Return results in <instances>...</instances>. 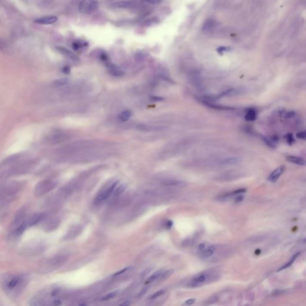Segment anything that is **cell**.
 I'll list each match as a JSON object with an SVG mask.
<instances>
[{
    "mask_svg": "<svg viewBox=\"0 0 306 306\" xmlns=\"http://www.w3.org/2000/svg\"><path fill=\"white\" fill-rule=\"evenodd\" d=\"M214 273L212 272H205L199 273L194 276L189 282V286L191 288H197L203 285L207 282L210 281L214 277Z\"/></svg>",
    "mask_w": 306,
    "mask_h": 306,
    "instance_id": "obj_3",
    "label": "cell"
},
{
    "mask_svg": "<svg viewBox=\"0 0 306 306\" xmlns=\"http://www.w3.org/2000/svg\"><path fill=\"white\" fill-rule=\"evenodd\" d=\"M46 245L41 241H33L29 243L24 249V252L29 255H39L46 249Z\"/></svg>",
    "mask_w": 306,
    "mask_h": 306,
    "instance_id": "obj_6",
    "label": "cell"
},
{
    "mask_svg": "<svg viewBox=\"0 0 306 306\" xmlns=\"http://www.w3.org/2000/svg\"><path fill=\"white\" fill-rule=\"evenodd\" d=\"M157 18H156V19H149L146 23H145V26H150L151 25V24H154L155 23H156V20H157L158 19H156Z\"/></svg>",
    "mask_w": 306,
    "mask_h": 306,
    "instance_id": "obj_41",
    "label": "cell"
},
{
    "mask_svg": "<svg viewBox=\"0 0 306 306\" xmlns=\"http://www.w3.org/2000/svg\"><path fill=\"white\" fill-rule=\"evenodd\" d=\"M45 217V215L42 213H37L34 214L33 215L29 216V217L27 218L26 220V223L27 226L28 227H31L32 226L35 225V224L38 223L42 221Z\"/></svg>",
    "mask_w": 306,
    "mask_h": 306,
    "instance_id": "obj_9",
    "label": "cell"
},
{
    "mask_svg": "<svg viewBox=\"0 0 306 306\" xmlns=\"http://www.w3.org/2000/svg\"><path fill=\"white\" fill-rule=\"evenodd\" d=\"M129 268H130V267H126V268H124V269H123V270H120V271H119V272H117V273H115L113 276H118V275L122 274H123V273H125L126 271H127Z\"/></svg>",
    "mask_w": 306,
    "mask_h": 306,
    "instance_id": "obj_42",
    "label": "cell"
},
{
    "mask_svg": "<svg viewBox=\"0 0 306 306\" xmlns=\"http://www.w3.org/2000/svg\"><path fill=\"white\" fill-rule=\"evenodd\" d=\"M118 182H117V181L114 182L105 192H104L103 193H102V194H100L99 196H98L96 197V199H95V202H102V201H103V200H104L108 198L109 196L111 194V193L115 190V188H116L117 185H118Z\"/></svg>",
    "mask_w": 306,
    "mask_h": 306,
    "instance_id": "obj_11",
    "label": "cell"
},
{
    "mask_svg": "<svg viewBox=\"0 0 306 306\" xmlns=\"http://www.w3.org/2000/svg\"><path fill=\"white\" fill-rule=\"evenodd\" d=\"M244 199V197L243 196H237L235 199V202L236 203H239V202H240L242 201H243V200Z\"/></svg>",
    "mask_w": 306,
    "mask_h": 306,
    "instance_id": "obj_45",
    "label": "cell"
},
{
    "mask_svg": "<svg viewBox=\"0 0 306 306\" xmlns=\"http://www.w3.org/2000/svg\"><path fill=\"white\" fill-rule=\"evenodd\" d=\"M246 190H247L246 188H240L239 190L234 191L233 192H232L231 194H228L227 196H228L230 195H236V194H241V193H244L246 192Z\"/></svg>",
    "mask_w": 306,
    "mask_h": 306,
    "instance_id": "obj_34",
    "label": "cell"
},
{
    "mask_svg": "<svg viewBox=\"0 0 306 306\" xmlns=\"http://www.w3.org/2000/svg\"><path fill=\"white\" fill-rule=\"evenodd\" d=\"M151 100L154 101H161V100H164V98H162V97H152L151 98Z\"/></svg>",
    "mask_w": 306,
    "mask_h": 306,
    "instance_id": "obj_47",
    "label": "cell"
},
{
    "mask_svg": "<svg viewBox=\"0 0 306 306\" xmlns=\"http://www.w3.org/2000/svg\"><path fill=\"white\" fill-rule=\"evenodd\" d=\"M175 271L174 270H166L165 272L162 273V275L160 276V278L162 280H165L167 278H169L170 276H171L174 274Z\"/></svg>",
    "mask_w": 306,
    "mask_h": 306,
    "instance_id": "obj_28",
    "label": "cell"
},
{
    "mask_svg": "<svg viewBox=\"0 0 306 306\" xmlns=\"http://www.w3.org/2000/svg\"><path fill=\"white\" fill-rule=\"evenodd\" d=\"M238 93H239V91L236 89H228L225 90V91H223L222 93H221L218 97L221 98V97H224V96H232V95H234Z\"/></svg>",
    "mask_w": 306,
    "mask_h": 306,
    "instance_id": "obj_24",
    "label": "cell"
},
{
    "mask_svg": "<svg viewBox=\"0 0 306 306\" xmlns=\"http://www.w3.org/2000/svg\"><path fill=\"white\" fill-rule=\"evenodd\" d=\"M162 272L161 270H159V271H157L156 273H154L153 275H151L149 278L145 282V284H149V283H150L156 281L157 279V278L160 277V276L162 275Z\"/></svg>",
    "mask_w": 306,
    "mask_h": 306,
    "instance_id": "obj_26",
    "label": "cell"
},
{
    "mask_svg": "<svg viewBox=\"0 0 306 306\" xmlns=\"http://www.w3.org/2000/svg\"><path fill=\"white\" fill-rule=\"evenodd\" d=\"M58 19L56 16L43 17L34 20V23L39 25H50L55 23Z\"/></svg>",
    "mask_w": 306,
    "mask_h": 306,
    "instance_id": "obj_12",
    "label": "cell"
},
{
    "mask_svg": "<svg viewBox=\"0 0 306 306\" xmlns=\"http://www.w3.org/2000/svg\"><path fill=\"white\" fill-rule=\"evenodd\" d=\"M260 252H261V251L259 249H257L256 251H255V253L256 255H259L260 254Z\"/></svg>",
    "mask_w": 306,
    "mask_h": 306,
    "instance_id": "obj_51",
    "label": "cell"
},
{
    "mask_svg": "<svg viewBox=\"0 0 306 306\" xmlns=\"http://www.w3.org/2000/svg\"><path fill=\"white\" fill-rule=\"evenodd\" d=\"M106 64L107 65L108 71H109V73L113 75V76L120 77V76H122L123 75H124V72L120 68H119L118 67L116 66L115 65L112 64L111 63H109L108 62Z\"/></svg>",
    "mask_w": 306,
    "mask_h": 306,
    "instance_id": "obj_14",
    "label": "cell"
},
{
    "mask_svg": "<svg viewBox=\"0 0 306 306\" xmlns=\"http://www.w3.org/2000/svg\"><path fill=\"white\" fill-rule=\"evenodd\" d=\"M162 184L166 186H183L185 185V182L177 180H166L163 181Z\"/></svg>",
    "mask_w": 306,
    "mask_h": 306,
    "instance_id": "obj_23",
    "label": "cell"
},
{
    "mask_svg": "<svg viewBox=\"0 0 306 306\" xmlns=\"http://www.w3.org/2000/svg\"><path fill=\"white\" fill-rule=\"evenodd\" d=\"M64 257L63 256H57V257H54L52 258H50L49 259L47 260L46 261H44L42 263V266L40 265V270L42 269V271H49L50 269L53 268V267H56L57 265L60 264L61 263L63 262L64 260Z\"/></svg>",
    "mask_w": 306,
    "mask_h": 306,
    "instance_id": "obj_7",
    "label": "cell"
},
{
    "mask_svg": "<svg viewBox=\"0 0 306 306\" xmlns=\"http://www.w3.org/2000/svg\"><path fill=\"white\" fill-rule=\"evenodd\" d=\"M55 187L53 181L50 180H43L38 182L34 188V194L37 197H42L46 194Z\"/></svg>",
    "mask_w": 306,
    "mask_h": 306,
    "instance_id": "obj_5",
    "label": "cell"
},
{
    "mask_svg": "<svg viewBox=\"0 0 306 306\" xmlns=\"http://www.w3.org/2000/svg\"><path fill=\"white\" fill-rule=\"evenodd\" d=\"M142 1L151 4H157L161 2V0H142Z\"/></svg>",
    "mask_w": 306,
    "mask_h": 306,
    "instance_id": "obj_40",
    "label": "cell"
},
{
    "mask_svg": "<svg viewBox=\"0 0 306 306\" xmlns=\"http://www.w3.org/2000/svg\"><path fill=\"white\" fill-rule=\"evenodd\" d=\"M206 247V243H202L200 244L199 245V247H198L199 251H202V250L204 249Z\"/></svg>",
    "mask_w": 306,
    "mask_h": 306,
    "instance_id": "obj_46",
    "label": "cell"
},
{
    "mask_svg": "<svg viewBox=\"0 0 306 306\" xmlns=\"http://www.w3.org/2000/svg\"><path fill=\"white\" fill-rule=\"evenodd\" d=\"M299 254H300V252H297V253L295 254L292 256V257L290 258V261H289L288 263H285V264L283 265V266H282L281 268H279L277 270V272H280V271H282V270H285V269H286V268H288L289 267H290L291 265L293 264V263L295 261V260L297 259V257L299 255Z\"/></svg>",
    "mask_w": 306,
    "mask_h": 306,
    "instance_id": "obj_22",
    "label": "cell"
},
{
    "mask_svg": "<svg viewBox=\"0 0 306 306\" xmlns=\"http://www.w3.org/2000/svg\"><path fill=\"white\" fill-rule=\"evenodd\" d=\"M131 304V303L129 301H125L123 303H122L120 306H129Z\"/></svg>",
    "mask_w": 306,
    "mask_h": 306,
    "instance_id": "obj_49",
    "label": "cell"
},
{
    "mask_svg": "<svg viewBox=\"0 0 306 306\" xmlns=\"http://www.w3.org/2000/svg\"><path fill=\"white\" fill-rule=\"evenodd\" d=\"M172 225H173V222H172V221H171V220H169V221H167L166 223V227L167 228H168V229H170V228L172 227Z\"/></svg>",
    "mask_w": 306,
    "mask_h": 306,
    "instance_id": "obj_44",
    "label": "cell"
},
{
    "mask_svg": "<svg viewBox=\"0 0 306 306\" xmlns=\"http://www.w3.org/2000/svg\"><path fill=\"white\" fill-rule=\"evenodd\" d=\"M27 218L26 209L25 207L20 209L15 216L10 226V236L11 237H16L21 235L28 228Z\"/></svg>",
    "mask_w": 306,
    "mask_h": 306,
    "instance_id": "obj_2",
    "label": "cell"
},
{
    "mask_svg": "<svg viewBox=\"0 0 306 306\" xmlns=\"http://www.w3.org/2000/svg\"><path fill=\"white\" fill-rule=\"evenodd\" d=\"M188 80L191 84L198 90L203 89V83L200 75L197 72H192L189 74Z\"/></svg>",
    "mask_w": 306,
    "mask_h": 306,
    "instance_id": "obj_8",
    "label": "cell"
},
{
    "mask_svg": "<svg viewBox=\"0 0 306 306\" xmlns=\"http://www.w3.org/2000/svg\"><path fill=\"white\" fill-rule=\"evenodd\" d=\"M69 82V80L67 78H61L55 80L53 83V84L56 87H62L68 84Z\"/></svg>",
    "mask_w": 306,
    "mask_h": 306,
    "instance_id": "obj_25",
    "label": "cell"
},
{
    "mask_svg": "<svg viewBox=\"0 0 306 306\" xmlns=\"http://www.w3.org/2000/svg\"><path fill=\"white\" fill-rule=\"evenodd\" d=\"M285 138H286V141H287L288 144L290 145H292L293 142H294V137H293L292 134H291V133H288V134L285 136Z\"/></svg>",
    "mask_w": 306,
    "mask_h": 306,
    "instance_id": "obj_32",
    "label": "cell"
},
{
    "mask_svg": "<svg viewBox=\"0 0 306 306\" xmlns=\"http://www.w3.org/2000/svg\"><path fill=\"white\" fill-rule=\"evenodd\" d=\"M132 113L130 110H125L124 111L120 113L118 116V118L122 122H127L128 121L131 117H132Z\"/></svg>",
    "mask_w": 306,
    "mask_h": 306,
    "instance_id": "obj_20",
    "label": "cell"
},
{
    "mask_svg": "<svg viewBox=\"0 0 306 306\" xmlns=\"http://www.w3.org/2000/svg\"><path fill=\"white\" fill-rule=\"evenodd\" d=\"M152 270H153V268H150V267L147 268L146 270H145L142 273H141V277H145L147 274H149L152 271Z\"/></svg>",
    "mask_w": 306,
    "mask_h": 306,
    "instance_id": "obj_38",
    "label": "cell"
},
{
    "mask_svg": "<svg viewBox=\"0 0 306 306\" xmlns=\"http://www.w3.org/2000/svg\"><path fill=\"white\" fill-rule=\"evenodd\" d=\"M163 293H164V291H163V290H159V291L157 292L156 293H155L154 294H153V295L151 296V299H153L158 298V297L161 296V295H162Z\"/></svg>",
    "mask_w": 306,
    "mask_h": 306,
    "instance_id": "obj_37",
    "label": "cell"
},
{
    "mask_svg": "<svg viewBox=\"0 0 306 306\" xmlns=\"http://www.w3.org/2000/svg\"><path fill=\"white\" fill-rule=\"evenodd\" d=\"M117 292L115 291V292H113L111 293H109L107 295H105V296L102 297V298L100 299L101 301H107V300H109L111 299H113V298H114L117 295Z\"/></svg>",
    "mask_w": 306,
    "mask_h": 306,
    "instance_id": "obj_30",
    "label": "cell"
},
{
    "mask_svg": "<svg viewBox=\"0 0 306 306\" xmlns=\"http://www.w3.org/2000/svg\"><path fill=\"white\" fill-rule=\"evenodd\" d=\"M232 47H227V46H221L218 47L216 49V51L220 54V55H223L224 51H230L232 50Z\"/></svg>",
    "mask_w": 306,
    "mask_h": 306,
    "instance_id": "obj_31",
    "label": "cell"
},
{
    "mask_svg": "<svg viewBox=\"0 0 306 306\" xmlns=\"http://www.w3.org/2000/svg\"><path fill=\"white\" fill-rule=\"evenodd\" d=\"M89 45L87 42H83L82 40H77L73 43V49L75 51H78L84 47H87Z\"/></svg>",
    "mask_w": 306,
    "mask_h": 306,
    "instance_id": "obj_19",
    "label": "cell"
},
{
    "mask_svg": "<svg viewBox=\"0 0 306 306\" xmlns=\"http://www.w3.org/2000/svg\"><path fill=\"white\" fill-rule=\"evenodd\" d=\"M215 22L213 20H208L205 23L203 26V30L207 31L211 30L215 26Z\"/></svg>",
    "mask_w": 306,
    "mask_h": 306,
    "instance_id": "obj_27",
    "label": "cell"
},
{
    "mask_svg": "<svg viewBox=\"0 0 306 306\" xmlns=\"http://www.w3.org/2000/svg\"><path fill=\"white\" fill-rule=\"evenodd\" d=\"M263 140L266 144V145H268V147H270L271 148H274V144L272 142V141L270 140H268L267 138H266L265 136H263Z\"/></svg>",
    "mask_w": 306,
    "mask_h": 306,
    "instance_id": "obj_33",
    "label": "cell"
},
{
    "mask_svg": "<svg viewBox=\"0 0 306 306\" xmlns=\"http://www.w3.org/2000/svg\"><path fill=\"white\" fill-rule=\"evenodd\" d=\"M295 115V113L294 111H288V112L285 113V117L290 118H292V117H294Z\"/></svg>",
    "mask_w": 306,
    "mask_h": 306,
    "instance_id": "obj_39",
    "label": "cell"
},
{
    "mask_svg": "<svg viewBox=\"0 0 306 306\" xmlns=\"http://www.w3.org/2000/svg\"><path fill=\"white\" fill-rule=\"evenodd\" d=\"M126 186L125 185H121L118 186L115 190H114L113 191L114 194L116 196H117L120 195V194H122L126 190Z\"/></svg>",
    "mask_w": 306,
    "mask_h": 306,
    "instance_id": "obj_29",
    "label": "cell"
},
{
    "mask_svg": "<svg viewBox=\"0 0 306 306\" xmlns=\"http://www.w3.org/2000/svg\"><path fill=\"white\" fill-rule=\"evenodd\" d=\"M285 166H279L278 168L275 169L273 172L270 174V175L269 176V177L268 178V180L272 182H276L279 179V178L283 174V173L285 172Z\"/></svg>",
    "mask_w": 306,
    "mask_h": 306,
    "instance_id": "obj_13",
    "label": "cell"
},
{
    "mask_svg": "<svg viewBox=\"0 0 306 306\" xmlns=\"http://www.w3.org/2000/svg\"><path fill=\"white\" fill-rule=\"evenodd\" d=\"M215 249L216 248L214 245H211L206 247L204 249L200 251V256L203 258H207L208 257H210L214 254Z\"/></svg>",
    "mask_w": 306,
    "mask_h": 306,
    "instance_id": "obj_15",
    "label": "cell"
},
{
    "mask_svg": "<svg viewBox=\"0 0 306 306\" xmlns=\"http://www.w3.org/2000/svg\"><path fill=\"white\" fill-rule=\"evenodd\" d=\"M286 160L289 162L298 165L304 166L306 165L305 160L301 157L288 156L286 157Z\"/></svg>",
    "mask_w": 306,
    "mask_h": 306,
    "instance_id": "obj_16",
    "label": "cell"
},
{
    "mask_svg": "<svg viewBox=\"0 0 306 306\" xmlns=\"http://www.w3.org/2000/svg\"><path fill=\"white\" fill-rule=\"evenodd\" d=\"M29 283V277L26 274H8L2 281V286L9 297H20L25 291Z\"/></svg>",
    "mask_w": 306,
    "mask_h": 306,
    "instance_id": "obj_1",
    "label": "cell"
},
{
    "mask_svg": "<svg viewBox=\"0 0 306 306\" xmlns=\"http://www.w3.org/2000/svg\"><path fill=\"white\" fill-rule=\"evenodd\" d=\"M256 118V113L255 109H249L245 116V120L248 122H254Z\"/></svg>",
    "mask_w": 306,
    "mask_h": 306,
    "instance_id": "obj_21",
    "label": "cell"
},
{
    "mask_svg": "<svg viewBox=\"0 0 306 306\" xmlns=\"http://www.w3.org/2000/svg\"><path fill=\"white\" fill-rule=\"evenodd\" d=\"M96 0H82L78 6V10L83 15H91L98 8Z\"/></svg>",
    "mask_w": 306,
    "mask_h": 306,
    "instance_id": "obj_4",
    "label": "cell"
},
{
    "mask_svg": "<svg viewBox=\"0 0 306 306\" xmlns=\"http://www.w3.org/2000/svg\"><path fill=\"white\" fill-rule=\"evenodd\" d=\"M195 301L196 299L194 298H192V299H189L188 300H187L185 301V304L186 305H188V306H190V305H192L194 303H195Z\"/></svg>",
    "mask_w": 306,
    "mask_h": 306,
    "instance_id": "obj_43",
    "label": "cell"
},
{
    "mask_svg": "<svg viewBox=\"0 0 306 306\" xmlns=\"http://www.w3.org/2000/svg\"><path fill=\"white\" fill-rule=\"evenodd\" d=\"M56 48L58 50V51H59L61 54H62L65 56H66L67 58H69L73 60L78 61L80 60L79 58L74 53H73L72 51L69 50L65 47L58 46L56 47Z\"/></svg>",
    "mask_w": 306,
    "mask_h": 306,
    "instance_id": "obj_10",
    "label": "cell"
},
{
    "mask_svg": "<svg viewBox=\"0 0 306 306\" xmlns=\"http://www.w3.org/2000/svg\"><path fill=\"white\" fill-rule=\"evenodd\" d=\"M296 136L297 138H298L299 139H302V140H304L306 138V133L305 131H303V132H298L296 134Z\"/></svg>",
    "mask_w": 306,
    "mask_h": 306,
    "instance_id": "obj_36",
    "label": "cell"
},
{
    "mask_svg": "<svg viewBox=\"0 0 306 306\" xmlns=\"http://www.w3.org/2000/svg\"><path fill=\"white\" fill-rule=\"evenodd\" d=\"M133 3L129 1H120L112 4L113 7L116 8H127L132 6Z\"/></svg>",
    "mask_w": 306,
    "mask_h": 306,
    "instance_id": "obj_17",
    "label": "cell"
},
{
    "mask_svg": "<svg viewBox=\"0 0 306 306\" xmlns=\"http://www.w3.org/2000/svg\"><path fill=\"white\" fill-rule=\"evenodd\" d=\"M63 71H64L65 73H66V74L69 73V71H70V68H69V66H64V69H63Z\"/></svg>",
    "mask_w": 306,
    "mask_h": 306,
    "instance_id": "obj_48",
    "label": "cell"
},
{
    "mask_svg": "<svg viewBox=\"0 0 306 306\" xmlns=\"http://www.w3.org/2000/svg\"><path fill=\"white\" fill-rule=\"evenodd\" d=\"M100 58L101 59V60L104 61L105 63H107L108 62V57L107 55L105 52H101V53L100 55Z\"/></svg>",
    "mask_w": 306,
    "mask_h": 306,
    "instance_id": "obj_35",
    "label": "cell"
},
{
    "mask_svg": "<svg viewBox=\"0 0 306 306\" xmlns=\"http://www.w3.org/2000/svg\"><path fill=\"white\" fill-rule=\"evenodd\" d=\"M240 159L237 157H231V158H226L223 160H221L220 162V165H236L240 162Z\"/></svg>",
    "mask_w": 306,
    "mask_h": 306,
    "instance_id": "obj_18",
    "label": "cell"
},
{
    "mask_svg": "<svg viewBox=\"0 0 306 306\" xmlns=\"http://www.w3.org/2000/svg\"><path fill=\"white\" fill-rule=\"evenodd\" d=\"M147 290L146 288H145V289L142 290V291H141V292H140V294H139L138 297H142V296H143V295H144L146 293Z\"/></svg>",
    "mask_w": 306,
    "mask_h": 306,
    "instance_id": "obj_50",
    "label": "cell"
}]
</instances>
